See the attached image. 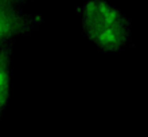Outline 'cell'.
<instances>
[{
  "instance_id": "3957f363",
  "label": "cell",
  "mask_w": 148,
  "mask_h": 137,
  "mask_svg": "<svg viewBox=\"0 0 148 137\" xmlns=\"http://www.w3.org/2000/svg\"><path fill=\"white\" fill-rule=\"evenodd\" d=\"M15 40L10 39L0 47V118L11 98V62Z\"/></svg>"
},
{
  "instance_id": "5b68a950",
  "label": "cell",
  "mask_w": 148,
  "mask_h": 137,
  "mask_svg": "<svg viewBox=\"0 0 148 137\" xmlns=\"http://www.w3.org/2000/svg\"><path fill=\"white\" fill-rule=\"evenodd\" d=\"M5 42H7V40H5ZM5 42H0V47L3 46V44H4V43H5Z\"/></svg>"
},
{
  "instance_id": "7a4b0ae2",
  "label": "cell",
  "mask_w": 148,
  "mask_h": 137,
  "mask_svg": "<svg viewBox=\"0 0 148 137\" xmlns=\"http://www.w3.org/2000/svg\"><path fill=\"white\" fill-rule=\"evenodd\" d=\"M43 24L39 14H26L23 10L0 8V42L28 36Z\"/></svg>"
},
{
  "instance_id": "277c9868",
  "label": "cell",
  "mask_w": 148,
  "mask_h": 137,
  "mask_svg": "<svg viewBox=\"0 0 148 137\" xmlns=\"http://www.w3.org/2000/svg\"><path fill=\"white\" fill-rule=\"evenodd\" d=\"M28 1H31V0H0V8H16V10H23Z\"/></svg>"
},
{
  "instance_id": "6da1fadb",
  "label": "cell",
  "mask_w": 148,
  "mask_h": 137,
  "mask_svg": "<svg viewBox=\"0 0 148 137\" xmlns=\"http://www.w3.org/2000/svg\"><path fill=\"white\" fill-rule=\"evenodd\" d=\"M79 11L82 30L101 52H119L131 42V19L108 1L86 0Z\"/></svg>"
}]
</instances>
